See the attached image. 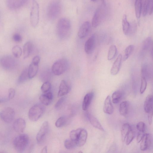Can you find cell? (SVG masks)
<instances>
[{"label": "cell", "instance_id": "1", "mask_svg": "<svg viewBox=\"0 0 153 153\" xmlns=\"http://www.w3.org/2000/svg\"><path fill=\"white\" fill-rule=\"evenodd\" d=\"M71 23L70 21L66 18H62L58 21L56 27L57 34L61 39L67 37L70 33Z\"/></svg>", "mask_w": 153, "mask_h": 153}, {"label": "cell", "instance_id": "2", "mask_svg": "<svg viewBox=\"0 0 153 153\" xmlns=\"http://www.w3.org/2000/svg\"><path fill=\"white\" fill-rule=\"evenodd\" d=\"M29 141L28 135L25 134L19 135L13 139V144L15 149L19 152H22L27 148Z\"/></svg>", "mask_w": 153, "mask_h": 153}, {"label": "cell", "instance_id": "3", "mask_svg": "<svg viewBox=\"0 0 153 153\" xmlns=\"http://www.w3.org/2000/svg\"><path fill=\"white\" fill-rule=\"evenodd\" d=\"M61 6L60 2L57 0L52 1L48 5L47 10L48 17L51 19L56 18L60 13Z\"/></svg>", "mask_w": 153, "mask_h": 153}, {"label": "cell", "instance_id": "4", "mask_svg": "<svg viewBox=\"0 0 153 153\" xmlns=\"http://www.w3.org/2000/svg\"><path fill=\"white\" fill-rule=\"evenodd\" d=\"M68 62L65 59H61L55 62L52 67V71L56 75H59L64 73L68 67Z\"/></svg>", "mask_w": 153, "mask_h": 153}, {"label": "cell", "instance_id": "5", "mask_svg": "<svg viewBox=\"0 0 153 153\" xmlns=\"http://www.w3.org/2000/svg\"><path fill=\"white\" fill-rule=\"evenodd\" d=\"M44 111L43 106L41 104H36L29 109L28 117L29 120L33 122L36 121L42 116Z\"/></svg>", "mask_w": 153, "mask_h": 153}, {"label": "cell", "instance_id": "6", "mask_svg": "<svg viewBox=\"0 0 153 153\" xmlns=\"http://www.w3.org/2000/svg\"><path fill=\"white\" fill-rule=\"evenodd\" d=\"M39 20V8L38 2L33 0L30 13V21L31 26L35 27Z\"/></svg>", "mask_w": 153, "mask_h": 153}, {"label": "cell", "instance_id": "7", "mask_svg": "<svg viewBox=\"0 0 153 153\" xmlns=\"http://www.w3.org/2000/svg\"><path fill=\"white\" fill-rule=\"evenodd\" d=\"M0 65L4 69L10 71L15 68L16 63L13 57L9 55H5L3 56L0 58Z\"/></svg>", "mask_w": 153, "mask_h": 153}, {"label": "cell", "instance_id": "8", "mask_svg": "<svg viewBox=\"0 0 153 153\" xmlns=\"http://www.w3.org/2000/svg\"><path fill=\"white\" fill-rule=\"evenodd\" d=\"M102 6L98 7L96 9L92 19V26L96 28L102 22L105 15V10Z\"/></svg>", "mask_w": 153, "mask_h": 153}, {"label": "cell", "instance_id": "9", "mask_svg": "<svg viewBox=\"0 0 153 153\" xmlns=\"http://www.w3.org/2000/svg\"><path fill=\"white\" fill-rule=\"evenodd\" d=\"M15 114L14 109L10 107L4 108L0 112V117L4 122L11 123L14 119Z\"/></svg>", "mask_w": 153, "mask_h": 153}, {"label": "cell", "instance_id": "10", "mask_svg": "<svg viewBox=\"0 0 153 153\" xmlns=\"http://www.w3.org/2000/svg\"><path fill=\"white\" fill-rule=\"evenodd\" d=\"M140 149L142 151L148 150L150 148L152 142V137L149 133L144 134L141 141Z\"/></svg>", "mask_w": 153, "mask_h": 153}, {"label": "cell", "instance_id": "11", "mask_svg": "<svg viewBox=\"0 0 153 153\" xmlns=\"http://www.w3.org/2000/svg\"><path fill=\"white\" fill-rule=\"evenodd\" d=\"M48 128L49 124L48 121L44 122L36 135V139L38 143H41L44 140L48 132Z\"/></svg>", "mask_w": 153, "mask_h": 153}, {"label": "cell", "instance_id": "12", "mask_svg": "<svg viewBox=\"0 0 153 153\" xmlns=\"http://www.w3.org/2000/svg\"><path fill=\"white\" fill-rule=\"evenodd\" d=\"M95 36L92 35L86 42L84 47L85 51L88 54H91L94 50L95 45Z\"/></svg>", "mask_w": 153, "mask_h": 153}, {"label": "cell", "instance_id": "13", "mask_svg": "<svg viewBox=\"0 0 153 153\" xmlns=\"http://www.w3.org/2000/svg\"><path fill=\"white\" fill-rule=\"evenodd\" d=\"M91 29V24L88 21L84 22L80 27L78 33L79 37L81 39L86 37L89 33Z\"/></svg>", "mask_w": 153, "mask_h": 153}, {"label": "cell", "instance_id": "14", "mask_svg": "<svg viewBox=\"0 0 153 153\" xmlns=\"http://www.w3.org/2000/svg\"><path fill=\"white\" fill-rule=\"evenodd\" d=\"M28 0H7V7L11 10H15L22 7Z\"/></svg>", "mask_w": 153, "mask_h": 153}, {"label": "cell", "instance_id": "15", "mask_svg": "<svg viewBox=\"0 0 153 153\" xmlns=\"http://www.w3.org/2000/svg\"><path fill=\"white\" fill-rule=\"evenodd\" d=\"M13 129L16 132H22L26 127L25 121L22 118H18L15 120L13 123Z\"/></svg>", "mask_w": 153, "mask_h": 153}, {"label": "cell", "instance_id": "16", "mask_svg": "<svg viewBox=\"0 0 153 153\" xmlns=\"http://www.w3.org/2000/svg\"><path fill=\"white\" fill-rule=\"evenodd\" d=\"M142 10L143 16L148 13L150 15H152L153 13V0H145L143 4Z\"/></svg>", "mask_w": 153, "mask_h": 153}, {"label": "cell", "instance_id": "17", "mask_svg": "<svg viewBox=\"0 0 153 153\" xmlns=\"http://www.w3.org/2000/svg\"><path fill=\"white\" fill-rule=\"evenodd\" d=\"M122 55L120 54L114 62L111 68L110 73L112 75H116L119 72L121 65Z\"/></svg>", "mask_w": 153, "mask_h": 153}, {"label": "cell", "instance_id": "18", "mask_svg": "<svg viewBox=\"0 0 153 153\" xmlns=\"http://www.w3.org/2000/svg\"><path fill=\"white\" fill-rule=\"evenodd\" d=\"M153 95H148L146 97L144 104V110L146 113L153 112Z\"/></svg>", "mask_w": 153, "mask_h": 153}, {"label": "cell", "instance_id": "19", "mask_svg": "<svg viewBox=\"0 0 153 153\" xmlns=\"http://www.w3.org/2000/svg\"><path fill=\"white\" fill-rule=\"evenodd\" d=\"M87 116L90 123L94 127L102 131H104L100 122L96 117L89 112L87 113Z\"/></svg>", "mask_w": 153, "mask_h": 153}, {"label": "cell", "instance_id": "20", "mask_svg": "<svg viewBox=\"0 0 153 153\" xmlns=\"http://www.w3.org/2000/svg\"><path fill=\"white\" fill-rule=\"evenodd\" d=\"M103 110L105 113L109 114H111L113 112L114 107L109 96H107L105 100Z\"/></svg>", "mask_w": 153, "mask_h": 153}, {"label": "cell", "instance_id": "21", "mask_svg": "<svg viewBox=\"0 0 153 153\" xmlns=\"http://www.w3.org/2000/svg\"><path fill=\"white\" fill-rule=\"evenodd\" d=\"M141 74L142 77H144L146 80L150 79L152 76V70L150 65L143 64L141 67Z\"/></svg>", "mask_w": 153, "mask_h": 153}, {"label": "cell", "instance_id": "22", "mask_svg": "<svg viewBox=\"0 0 153 153\" xmlns=\"http://www.w3.org/2000/svg\"><path fill=\"white\" fill-rule=\"evenodd\" d=\"M70 87L65 80H62L59 85L58 93V97H61L67 94L70 90Z\"/></svg>", "mask_w": 153, "mask_h": 153}, {"label": "cell", "instance_id": "23", "mask_svg": "<svg viewBox=\"0 0 153 153\" xmlns=\"http://www.w3.org/2000/svg\"><path fill=\"white\" fill-rule=\"evenodd\" d=\"M87 136L88 133L86 130L82 128L76 141L77 146L81 147L83 146L86 142Z\"/></svg>", "mask_w": 153, "mask_h": 153}, {"label": "cell", "instance_id": "24", "mask_svg": "<svg viewBox=\"0 0 153 153\" xmlns=\"http://www.w3.org/2000/svg\"><path fill=\"white\" fill-rule=\"evenodd\" d=\"M94 96L92 92H89L85 96L82 104V109L84 111L86 110L90 106Z\"/></svg>", "mask_w": 153, "mask_h": 153}, {"label": "cell", "instance_id": "25", "mask_svg": "<svg viewBox=\"0 0 153 153\" xmlns=\"http://www.w3.org/2000/svg\"><path fill=\"white\" fill-rule=\"evenodd\" d=\"M33 48L32 43L30 42H27L23 47V56L24 59L28 57L32 53Z\"/></svg>", "mask_w": 153, "mask_h": 153}, {"label": "cell", "instance_id": "26", "mask_svg": "<svg viewBox=\"0 0 153 153\" xmlns=\"http://www.w3.org/2000/svg\"><path fill=\"white\" fill-rule=\"evenodd\" d=\"M38 67L39 64L31 62L28 69L29 79H32L36 75L38 71Z\"/></svg>", "mask_w": 153, "mask_h": 153}, {"label": "cell", "instance_id": "27", "mask_svg": "<svg viewBox=\"0 0 153 153\" xmlns=\"http://www.w3.org/2000/svg\"><path fill=\"white\" fill-rule=\"evenodd\" d=\"M129 108V102L128 101H125L122 102L119 106L120 114L122 116H126L128 112Z\"/></svg>", "mask_w": 153, "mask_h": 153}, {"label": "cell", "instance_id": "28", "mask_svg": "<svg viewBox=\"0 0 153 153\" xmlns=\"http://www.w3.org/2000/svg\"><path fill=\"white\" fill-rule=\"evenodd\" d=\"M131 126L128 123H126L122 126L121 131V138L122 141L124 142L125 140L126 136L131 129Z\"/></svg>", "mask_w": 153, "mask_h": 153}, {"label": "cell", "instance_id": "29", "mask_svg": "<svg viewBox=\"0 0 153 153\" xmlns=\"http://www.w3.org/2000/svg\"><path fill=\"white\" fill-rule=\"evenodd\" d=\"M143 4V0H135L134 7L136 17L139 19L140 16Z\"/></svg>", "mask_w": 153, "mask_h": 153}, {"label": "cell", "instance_id": "30", "mask_svg": "<svg viewBox=\"0 0 153 153\" xmlns=\"http://www.w3.org/2000/svg\"><path fill=\"white\" fill-rule=\"evenodd\" d=\"M122 25L124 34L127 35L130 27V23L128 21L127 16L125 14L124 15L122 18Z\"/></svg>", "mask_w": 153, "mask_h": 153}, {"label": "cell", "instance_id": "31", "mask_svg": "<svg viewBox=\"0 0 153 153\" xmlns=\"http://www.w3.org/2000/svg\"><path fill=\"white\" fill-rule=\"evenodd\" d=\"M28 69V68H25L22 72L18 79V82L19 84L25 82L29 79Z\"/></svg>", "mask_w": 153, "mask_h": 153}, {"label": "cell", "instance_id": "32", "mask_svg": "<svg viewBox=\"0 0 153 153\" xmlns=\"http://www.w3.org/2000/svg\"><path fill=\"white\" fill-rule=\"evenodd\" d=\"M117 48L114 45H111L109 49L107 58L109 60L113 59L116 56L117 53Z\"/></svg>", "mask_w": 153, "mask_h": 153}, {"label": "cell", "instance_id": "33", "mask_svg": "<svg viewBox=\"0 0 153 153\" xmlns=\"http://www.w3.org/2000/svg\"><path fill=\"white\" fill-rule=\"evenodd\" d=\"M123 96V93L120 91L114 92L112 95V101L114 104L118 103L121 100Z\"/></svg>", "mask_w": 153, "mask_h": 153}, {"label": "cell", "instance_id": "34", "mask_svg": "<svg viewBox=\"0 0 153 153\" xmlns=\"http://www.w3.org/2000/svg\"><path fill=\"white\" fill-rule=\"evenodd\" d=\"M64 145L65 147L67 149H72L77 146L76 141L70 138L67 139L64 142Z\"/></svg>", "mask_w": 153, "mask_h": 153}, {"label": "cell", "instance_id": "35", "mask_svg": "<svg viewBox=\"0 0 153 153\" xmlns=\"http://www.w3.org/2000/svg\"><path fill=\"white\" fill-rule=\"evenodd\" d=\"M134 46L130 45L127 46L125 49L123 57V60L125 61L129 57L134 50Z\"/></svg>", "mask_w": 153, "mask_h": 153}, {"label": "cell", "instance_id": "36", "mask_svg": "<svg viewBox=\"0 0 153 153\" xmlns=\"http://www.w3.org/2000/svg\"><path fill=\"white\" fill-rule=\"evenodd\" d=\"M12 52L13 56L16 58H19L22 53V50L21 47L18 45L14 46L12 48Z\"/></svg>", "mask_w": 153, "mask_h": 153}, {"label": "cell", "instance_id": "37", "mask_svg": "<svg viewBox=\"0 0 153 153\" xmlns=\"http://www.w3.org/2000/svg\"><path fill=\"white\" fill-rule=\"evenodd\" d=\"M152 43V39L150 37H148L144 41L142 48L144 51L148 50L151 47Z\"/></svg>", "mask_w": 153, "mask_h": 153}, {"label": "cell", "instance_id": "38", "mask_svg": "<svg viewBox=\"0 0 153 153\" xmlns=\"http://www.w3.org/2000/svg\"><path fill=\"white\" fill-rule=\"evenodd\" d=\"M81 129L79 128L71 131L69 134L70 139L76 141Z\"/></svg>", "mask_w": 153, "mask_h": 153}, {"label": "cell", "instance_id": "39", "mask_svg": "<svg viewBox=\"0 0 153 153\" xmlns=\"http://www.w3.org/2000/svg\"><path fill=\"white\" fill-rule=\"evenodd\" d=\"M39 99L42 104L46 105H49L52 100L49 98L45 94L41 95L39 97Z\"/></svg>", "mask_w": 153, "mask_h": 153}, {"label": "cell", "instance_id": "40", "mask_svg": "<svg viewBox=\"0 0 153 153\" xmlns=\"http://www.w3.org/2000/svg\"><path fill=\"white\" fill-rule=\"evenodd\" d=\"M134 137V133L131 129L127 134L125 140L126 145H129L132 141Z\"/></svg>", "mask_w": 153, "mask_h": 153}, {"label": "cell", "instance_id": "41", "mask_svg": "<svg viewBox=\"0 0 153 153\" xmlns=\"http://www.w3.org/2000/svg\"><path fill=\"white\" fill-rule=\"evenodd\" d=\"M137 29V25L135 22L130 23V27L128 34V36H132L136 32Z\"/></svg>", "mask_w": 153, "mask_h": 153}, {"label": "cell", "instance_id": "42", "mask_svg": "<svg viewBox=\"0 0 153 153\" xmlns=\"http://www.w3.org/2000/svg\"><path fill=\"white\" fill-rule=\"evenodd\" d=\"M51 88V83L48 81H46L42 85L41 89L43 92L45 93L48 92Z\"/></svg>", "mask_w": 153, "mask_h": 153}, {"label": "cell", "instance_id": "43", "mask_svg": "<svg viewBox=\"0 0 153 153\" xmlns=\"http://www.w3.org/2000/svg\"><path fill=\"white\" fill-rule=\"evenodd\" d=\"M66 122V119L65 117H60L56 121L55 125L57 127H61L64 126Z\"/></svg>", "mask_w": 153, "mask_h": 153}, {"label": "cell", "instance_id": "44", "mask_svg": "<svg viewBox=\"0 0 153 153\" xmlns=\"http://www.w3.org/2000/svg\"><path fill=\"white\" fill-rule=\"evenodd\" d=\"M147 85L146 79L143 77L141 79V84L140 88V93L141 94H143L146 90Z\"/></svg>", "mask_w": 153, "mask_h": 153}, {"label": "cell", "instance_id": "45", "mask_svg": "<svg viewBox=\"0 0 153 153\" xmlns=\"http://www.w3.org/2000/svg\"><path fill=\"white\" fill-rule=\"evenodd\" d=\"M136 128L139 131L144 132L145 130V124L143 122H140L137 124Z\"/></svg>", "mask_w": 153, "mask_h": 153}, {"label": "cell", "instance_id": "46", "mask_svg": "<svg viewBox=\"0 0 153 153\" xmlns=\"http://www.w3.org/2000/svg\"><path fill=\"white\" fill-rule=\"evenodd\" d=\"M13 38L14 41L17 43L21 42L22 39L21 35L18 33H15L13 36Z\"/></svg>", "mask_w": 153, "mask_h": 153}, {"label": "cell", "instance_id": "47", "mask_svg": "<svg viewBox=\"0 0 153 153\" xmlns=\"http://www.w3.org/2000/svg\"><path fill=\"white\" fill-rule=\"evenodd\" d=\"M8 99L9 100L12 99L14 97L15 94V91L12 88H9L8 91Z\"/></svg>", "mask_w": 153, "mask_h": 153}, {"label": "cell", "instance_id": "48", "mask_svg": "<svg viewBox=\"0 0 153 153\" xmlns=\"http://www.w3.org/2000/svg\"><path fill=\"white\" fill-rule=\"evenodd\" d=\"M6 141V138L4 135L0 132V144H4Z\"/></svg>", "mask_w": 153, "mask_h": 153}, {"label": "cell", "instance_id": "49", "mask_svg": "<svg viewBox=\"0 0 153 153\" xmlns=\"http://www.w3.org/2000/svg\"><path fill=\"white\" fill-rule=\"evenodd\" d=\"M143 133L140 131L138 133L137 137V141L138 143L140 142L144 134Z\"/></svg>", "mask_w": 153, "mask_h": 153}, {"label": "cell", "instance_id": "50", "mask_svg": "<svg viewBox=\"0 0 153 153\" xmlns=\"http://www.w3.org/2000/svg\"><path fill=\"white\" fill-rule=\"evenodd\" d=\"M64 100V98L62 97L60 98L57 101L55 105V107L58 108L61 106Z\"/></svg>", "mask_w": 153, "mask_h": 153}, {"label": "cell", "instance_id": "51", "mask_svg": "<svg viewBox=\"0 0 153 153\" xmlns=\"http://www.w3.org/2000/svg\"><path fill=\"white\" fill-rule=\"evenodd\" d=\"M148 114V120L149 124L150 125L152 124V121L153 112L149 113Z\"/></svg>", "mask_w": 153, "mask_h": 153}, {"label": "cell", "instance_id": "52", "mask_svg": "<svg viewBox=\"0 0 153 153\" xmlns=\"http://www.w3.org/2000/svg\"><path fill=\"white\" fill-rule=\"evenodd\" d=\"M40 60V58L39 56H36L34 57L33 59L32 62L39 64Z\"/></svg>", "mask_w": 153, "mask_h": 153}, {"label": "cell", "instance_id": "53", "mask_svg": "<svg viewBox=\"0 0 153 153\" xmlns=\"http://www.w3.org/2000/svg\"><path fill=\"white\" fill-rule=\"evenodd\" d=\"M47 152V146H45L42 149L41 153H46Z\"/></svg>", "mask_w": 153, "mask_h": 153}, {"label": "cell", "instance_id": "54", "mask_svg": "<svg viewBox=\"0 0 153 153\" xmlns=\"http://www.w3.org/2000/svg\"><path fill=\"white\" fill-rule=\"evenodd\" d=\"M102 5L105 6V0H101Z\"/></svg>", "mask_w": 153, "mask_h": 153}, {"label": "cell", "instance_id": "55", "mask_svg": "<svg viewBox=\"0 0 153 153\" xmlns=\"http://www.w3.org/2000/svg\"><path fill=\"white\" fill-rule=\"evenodd\" d=\"M5 101L4 99H0V103L3 102Z\"/></svg>", "mask_w": 153, "mask_h": 153}, {"label": "cell", "instance_id": "56", "mask_svg": "<svg viewBox=\"0 0 153 153\" xmlns=\"http://www.w3.org/2000/svg\"><path fill=\"white\" fill-rule=\"evenodd\" d=\"M93 2H95L97 1V0H91Z\"/></svg>", "mask_w": 153, "mask_h": 153}, {"label": "cell", "instance_id": "57", "mask_svg": "<svg viewBox=\"0 0 153 153\" xmlns=\"http://www.w3.org/2000/svg\"><path fill=\"white\" fill-rule=\"evenodd\" d=\"M79 153H82V152H81V151H80Z\"/></svg>", "mask_w": 153, "mask_h": 153}]
</instances>
